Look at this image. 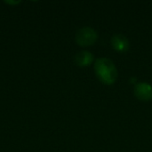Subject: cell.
I'll list each match as a JSON object with an SVG mask.
<instances>
[{"mask_svg": "<svg viewBox=\"0 0 152 152\" xmlns=\"http://www.w3.org/2000/svg\"><path fill=\"white\" fill-rule=\"evenodd\" d=\"M94 61V55L88 51H81L74 56V61L80 67L90 65Z\"/></svg>", "mask_w": 152, "mask_h": 152, "instance_id": "5b68a950", "label": "cell"}, {"mask_svg": "<svg viewBox=\"0 0 152 152\" xmlns=\"http://www.w3.org/2000/svg\"><path fill=\"white\" fill-rule=\"evenodd\" d=\"M98 37L97 32L91 27L86 26L80 28L76 33V42L82 46H87L93 45Z\"/></svg>", "mask_w": 152, "mask_h": 152, "instance_id": "7a4b0ae2", "label": "cell"}, {"mask_svg": "<svg viewBox=\"0 0 152 152\" xmlns=\"http://www.w3.org/2000/svg\"><path fill=\"white\" fill-rule=\"evenodd\" d=\"M111 45L118 52H126L129 48V40L123 34H115L111 37Z\"/></svg>", "mask_w": 152, "mask_h": 152, "instance_id": "277c9868", "label": "cell"}, {"mask_svg": "<svg viewBox=\"0 0 152 152\" xmlns=\"http://www.w3.org/2000/svg\"><path fill=\"white\" fill-rule=\"evenodd\" d=\"M134 94L141 101L151 100L152 86L147 82L137 83L134 86Z\"/></svg>", "mask_w": 152, "mask_h": 152, "instance_id": "3957f363", "label": "cell"}, {"mask_svg": "<svg viewBox=\"0 0 152 152\" xmlns=\"http://www.w3.org/2000/svg\"><path fill=\"white\" fill-rule=\"evenodd\" d=\"M94 70L98 78L104 84L111 85L117 80V68L114 62L108 58H98L94 63Z\"/></svg>", "mask_w": 152, "mask_h": 152, "instance_id": "6da1fadb", "label": "cell"}, {"mask_svg": "<svg viewBox=\"0 0 152 152\" xmlns=\"http://www.w3.org/2000/svg\"><path fill=\"white\" fill-rule=\"evenodd\" d=\"M5 4H20V1H4Z\"/></svg>", "mask_w": 152, "mask_h": 152, "instance_id": "8992f818", "label": "cell"}, {"mask_svg": "<svg viewBox=\"0 0 152 152\" xmlns=\"http://www.w3.org/2000/svg\"><path fill=\"white\" fill-rule=\"evenodd\" d=\"M130 81H131L132 83H134V82L136 81V78H135V77H131V79H130Z\"/></svg>", "mask_w": 152, "mask_h": 152, "instance_id": "52a82bcc", "label": "cell"}]
</instances>
